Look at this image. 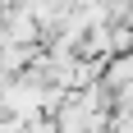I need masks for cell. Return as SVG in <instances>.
Returning a JSON list of instances; mask_svg holds the SVG:
<instances>
[{
    "mask_svg": "<svg viewBox=\"0 0 133 133\" xmlns=\"http://www.w3.org/2000/svg\"><path fill=\"white\" fill-rule=\"evenodd\" d=\"M37 51L41 46H0V74H5V78H18V74L32 64Z\"/></svg>",
    "mask_w": 133,
    "mask_h": 133,
    "instance_id": "6da1fadb",
    "label": "cell"
},
{
    "mask_svg": "<svg viewBox=\"0 0 133 133\" xmlns=\"http://www.w3.org/2000/svg\"><path fill=\"white\" fill-rule=\"evenodd\" d=\"M23 133H60V129H55V119H46V115H41V119H28Z\"/></svg>",
    "mask_w": 133,
    "mask_h": 133,
    "instance_id": "7a4b0ae2",
    "label": "cell"
},
{
    "mask_svg": "<svg viewBox=\"0 0 133 133\" xmlns=\"http://www.w3.org/2000/svg\"><path fill=\"white\" fill-rule=\"evenodd\" d=\"M0 133H23V119H9V115H5V119H0Z\"/></svg>",
    "mask_w": 133,
    "mask_h": 133,
    "instance_id": "3957f363",
    "label": "cell"
}]
</instances>
